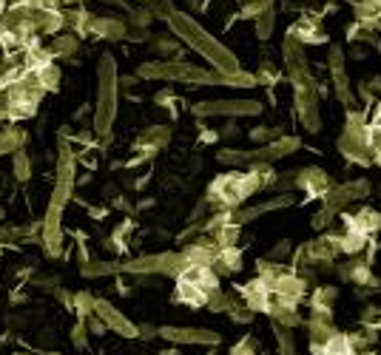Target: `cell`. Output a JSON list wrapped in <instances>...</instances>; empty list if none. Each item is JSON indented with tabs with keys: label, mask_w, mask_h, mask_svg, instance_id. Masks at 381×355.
<instances>
[{
	"label": "cell",
	"mask_w": 381,
	"mask_h": 355,
	"mask_svg": "<svg viewBox=\"0 0 381 355\" xmlns=\"http://www.w3.org/2000/svg\"><path fill=\"white\" fill-rule=\"evenodd\" d=\"M333 219H336V211H330V208H321V211L313 216V227H316V230H330Z\"/></svg>",
	"instance_id": "obj_41"
},
{
	"label": "cell",
	"mask_w": 381,
	"mask_h": 355,
	"mask_svg": "<svg viewBox=\"0 0 381 355\" xmlns=\"http://www.w3.org/2000/svg\"><path fill=\"white\" fill-rule=\"evenodd\" d=\"M356 355H373V352H367V349H364V352H356Z\"/></svg>",
	"instance_id": "obj_55"
},
{
	"label": "cell",
	"mask_w": 381,
	"mask_h": 355,
	"mask_svg": "<svg viewBox=\"0 0 381 355\" xmlns=\"http://www.w3.org/2000/svg\"><path fill=\"white\" fill-rule=\"evenodd\" d=\"M3 216H6V211H3V208H0V219H3Z\"/></svg>",
	"instance_id": "obj_54"
},
{
	"label": "cell",
	"mask_w": 381,
	"mask_h": 355,
	"mask_svg": "<svg viewBox=\"0 0 381 355\" xmlns=\"http://www.w3.org/2000/svg\"><path fill=\"white\" fill-rule=\"evenodd\" d=\"M85 327H89V333H92V336H103V333L108 330V327H105V321H103L97 313L85 318Z\"/></svg>",
	"instance_id": "obj_47"
},
{
	"label": "cell",
	"mask_w": 381,
	"mask_h": 355,
	"mask_svg": "<svg viewBox=\"0 0 381 355\" xmlns=\"http://www.w3.org/2000/svg\"><path fill=\"white\" fill-rule=\"evenodd\" d=\"M89 35L103 37V40H123L126 37V23L117 17H92Z\"/></svg>",
	"instance_id": "obj_20"
},
{
	"label": "cell",
	"mask_w": 381,
	"mask_h": 355,
	"mask_svg": "<svg viewBox=\"0 0 381 355\" xmlns=\"http://www.w3.org/2000/svg\"><path fill=\"white\" fill-rule=\"evenodd\" d=\"M222 165H248L251 162V151H219V157H217Z\"/></svg>",
	"instance_id": "obj_39"
},
{
	"label": "cell",
	"mask_w": 381,
	"mask_h": 355,
	"mask_svg": "<svg viewBox=\"0 0 381 355\" xmlns=\"http://www.w3.org/2000/svg\"><path fill=\"white\" fill-rule=\"evenodd\" d=\"M276 80H279V71H276L271 63H265V66L259 69V74H256V83H262L265 88H273V85H276Z\"/></svg>",
	"instance_id": "obj_40"
},
{
	"label": "cell",
	"mask_w": 381,
	"mask_h": 355,
	"mask_svg": "<svg viewBox=\"0 0 381 355\" xmlns=\"http://www.w3.org/2000/svg\"><path fill=\"white\" fill-rule=\"evenodd\" d=\"M347 63H344V49L339 46V43H333L330 46V51H328V69H330V80H333V88H336V94H339V100L347 105V111H350V105H353V94H350V77H347V69H344Z\"/></svg>",
	"instance_id": "obj_10"
},
{
	"label": "cell",
	"mask_w": 381,
	"mask_h": 355,
	"mask_svg": "<svg viewBox=\"0 0 381 355\" xmlns=\"http://www.w3.org/2000/svg\"><path fill=\"white\" fill-rule=\"evenodd\" d=\"M157 105H168V108H177V94H173V88H162V92L154 97Z\"/></svg>",
	"instance_id": "obj_48"
},
{
	"label": "cell",
	"mask_w": 381,
	"mask_h": 355,
	"mask_svg": "<svg viewBox=\"0 0 381 355\" xmlns=\"http://www.w3.org/2000/svg\"><path fill=\"white\" fill-rule=\"evenodd\" d=\"M313 355H356V349L350 347V338L344 333H333L328 341H310Z\"/></svg>",
	"instance_id": "obj_21"
},
{
	"label": "cell",
	"mask_w": 381,
	"mask_h": 355,
	"mask_svg": "<svg viewBox=\"0 0 381 355\" xmlns=\"http://www.w3.org/2000/svg\"><path fill=\"white\" fill-rule=\"evenodd\" d=\"M149 9H151V15L154 17H162V20H168L171 15H173V6H171V0H149Z\"/></svg>",
	"instance_id": "obj_42"
},
{
	"label": "cell",
	"mask_w": 381,
	"mask_h": 355,
	"mask_svg": "<svg viewBox=\"0 0 381 355\" xmlns=\"http://www.w3.org/2000/svg\"><path fill=\"white\" fill-rule=\"evenodd\" d=\"M77 37H57L54 40V46L49 49L51 51V57H54V60H71V57H74V51H77Z\"/></svg>",
	"instance_id": "obj_33"
},
{
	"label": "cell",
	"mask_w": 381,
	"mask_h": 355,
	"mask_svg": "<svg viewBox=\"0 0 381 355\" xmlns=\"http://www.w3.org/2000/svg\"><path fill=\"white\" fill-rule=\"evenodd\" d=\"M268 315H273V324H282V327H287V330L299 327V324L305 321V318L299 315V307H293V304H282V302H276V299H273V307H271V313H268Z\"/></svg>",
	"instance_id": "obj_23"
},
{
	"label": "cell",
	"mask_w": 381,
	"mask_h": 355,
	"mask_svg": "<svg viewBox=\"0 0 381 355\" xmlns=\"http://www.w3.org/2000/svg\"><path fill=\"white\" fill-rule=\"evenodd\" d=\"M239 293H242V302H245L248 310H253V313H271V307H273V287L265 279H259V276L251 279L248 284L239 287Z\"/></svg>",
	"instance_id": "obj_11"
},
{
	"label": "cell",
	"mask_w": 381,
	"mask_h": 355,
	"mask_svg": "<svg viewBox=\"0 0 381 355\" xmlns=\"http://www.w3.org/2000/svg\"><path fill=\"white\" fill-rule=\"evenodd\" d=\"M168 26H171V32L177 35L191 51H196L199 57H205V60L214 66V71H222V74L239 71L237 54H233L230 49H225L211 32H205V28L188 12H177V9H173V15L168 17Z\"/></svg>",
	"instance_id": "obj_1"
},
{
	"label": "cell",
	"mask_w": 381,
	"mask_h": 355,
	"mask_svg": "<svg viewBox=\"0 0 381 355\" xmlns=\"http://www.w3.org/2000/svg\"><path fill=\"white\" fill-rule=\"evenodd\" d=\"M160 338L168 344H191V347H217L219 333L202 327H160Z\"/></svg>",
	"instance_id": "obj_9"
},
{
	"label": "cell",
	"mask_w": 381,
	"mask_h": 355,
	"mask_svg": "<svg viewBox=\"0 0 381 355\" xmlns=\"http://www.w3.org/2000/svg\"><path fill=\"white\" fill-rule=\"evenodd\" d=\"M293 205V193H282V196H273L262 205H253V208H245V211H233V225H248L251 219L262 216V214H271V211H279V208H290Z\"/></svg>",
	"instance_id": "obj_17"
},
{
	"label": "cell",
	"mask_w": 381,
	"mask_h": 355,
	"mask_svg": "<svg viewBox=\"0 0 381 355\" xmlns=\"http://www.w3.org/2000/svg\"><path fill=\"white\" fill-rule=\"evenodd\" d=\"M273 336H276V341H279V352H282V355H299L296 341H293V336H290L287 327H282V324H273Z\"/></svg>",
	"instance_id": "obj_35"
},
{
	"label": "cell",
	"mask_w": 381,
	"mask_h": 355,
	"mask_svg": "<svg viewBox=\"0 0 381 355\" xmlns=\"http://www.w3.org/2000/svg\"><path fill=\"white\" fill-rule=\"evenodd\" d=\"M12 168H15V180L17 182L32 180V157L26 154V148H20V151L12 154Z\"/></svg>",
	"instance_id": "obj_28"
},
{
	"label": "cell",
	"mask_w": 381,
	"mask_h": 355,
	"mask_svg": "<svg viewBox=\"0 0 381 355\" xmlns=\"http://www.w3.org/2000/svg\"><path fill=\"white\" fill-rule=\"evenodd\" d=\"M139 336H142V338H154V336H160V327H151V324H142V327H139Z\"/></svg>",
	"instance_id": "obj_49"
},
{
	"label": "cell",
	"mask_w": 381,
	"mask_h": 355,
	"mask_svg": "<svg viewBox=\"0 0 381 355\" xmlns=\"http://www.w3.org/2000/svg\"><path fill=\"white\" fill-rule=\"evenodd\" d=\"M194 116H256L262 114L259 100H205L191 105Z\"/></svg>",
	"instance_id": "obj_4"
},
{
	"label": "cell",
	"mask_w": 381,
	"mask_h": 355,
	"mask_svg": "<svg viewBox=\"0 0 381 355\" xmlns=\"http://www.w3.org/2000/svg\"><path fill=\"white\" fill-rule=\"evenodd\" d=\"M373 185L367 180H350L344 185H333L325 196H321V208H330V211H341L347 202H362L364 196H370Z\"/></svg>",
	"instance_id": "obj_7"
},
{
	"label": "cell",
	"mask_w": 381,
	"mask_h": 355,
	"mask_svg": "<svg viewBox=\"0 0 381 355\" xmlns=\"http://www.w3.org/2000/svg\"><path fill=\"white\" fill-rule=\"evenodd\" d=\"M154 49L160 51V54H165V57H171V54H177V40H168V37H157L154 40Z\"/></svg>",
	"instance_id": "obj_46"
},
{
	"label": "cell",
	"mask_w": 381,
	"mask_h": 355,
	"mask_svg": "<svg viewBox=\"0 0 381 355\" xmlns=\"http://www.w3.org/2000/svg\"><path fill=\"white\" fill-rule=\"evenodd\" d=\"M336 299H339V290H336V287H319V290L310 293V310H316V313H330L333 304H336Z\"/></svg>",
	"instance_id": "obj_26"
},
{
	"label": "cell",
	"mask_w": 381,
	"mask_h": 355,
	"mask_svg": "<svg viewBox=\"0 0 381 355\" xmlns=\"http://www.w3.org/2000/svg\"><path fill=\"white\" fill-rule=\"evenodd\" d=\"M282 60H285V71H287L290 85L313 83L310 63H307V54H305V43H299L293 35H287L285 43H282Z\"/></svg>",
	"instance_id": "obj_5"
},
{
	"label": "cell",
	"mask_w": 381,
	"mask_h": 355,
	"mask_svg": "<svg viewBox=\"0 0 381 355\" xmlns=\"http://www.w3.org/2000/svg\"><path fill=\"white\" fill-rule=\"evenodd\" d=\"M168 142H171V128L168 125H151V128H145L137 137L134 148H137V154H142L145 159H151L157 151H162Z\"/></svg>",
	"instance_id": "obj_15"
},
{
	"label": "cell",
	"mask_w": 381,
	"mask_h": 355,
	"mask_svg": "<svg viewBox=\"0 0 381 355\" xmlns=\"http://www.w3.org/2000/svg\"><path fill=\"white\" fill-rule=\"evenodd\" d=\"M151 20H154L151 9H137V12H131V26H137V28H149Z\"/></svg>",
	"instance_id": "obj_44"
},
{
	"label": "cell",
	"mask_w": 381,
	"mask_h": 355,
	"mask_svg": "<svg viewBox=\"0 0 381 355\" xmlns=\"http://www.w3.org/2000/svg\"><path fill=\"white\" fill-rule=\"evenodd\" d=\"M233 304H237V302H233L228 293H222V290H214V293H211V299H208V304H205V307H208L211 313H228Z\"/></svg>",
	"instance_id": "obj_36"
},
{
	"label": "cell",
	"mask_w": 381,
	"mask_h": 355,
	"mask_svg": "<svg viewBox=\"0 0 381 355\" xmlns=\"http://www.w3.org/2000/svg\"><path fill=\"white\" fill-rule=\"evenodd\" d=\"M211 236H214V242L219 248H237V242H239V225H225V227L214 230Z\"/></svg>",
	"instance_id": "obj_34"
},
{
	"label": "cell",
	"mask_w": 381,
	"mask_h": 355,
	"mask_svg": "<svg viewBox=\"0 0 381 355\" xmlns=\"http://www.w3.org/2000/svg\"><path fill=\"white\" fill-rule=\"evenodd\" d=\"M60 219H63V208L60 205L49 202V211H46V219H43V253L49 259H60L63 256V227H60Z\"/></svg>",
	"instance_id": "obj_8"
},
{
	"label": "cell",
	"mask_w": 381,
	"mask_h": 355,
	"mask_svg": "<svg viewBox=\"0 0 381 355\" xmlns=\"http://www.w3.org/2000/svg\"><path fill=\"white\" fill-rule=\"evenodd\" d=\"M89 214H92L94 219H103V216H105V208H89Z\"/></svg>",
	"instance_id": "obj_50"
},
{
	"label": "cell",
	"mask_w": 381,
	"mask_h": 355,
	"mask_svg": "<svg viewBox=\"0 0 381 355\" xmlns=\"http://www.w3.org/2000/svg\"><path fill=\"white\" fill-rule=\"evenodd\" d=\"M17 355H40V349H32V352H17Z\"/></svg>",
	"instance_id": "obj_53"
},
{
	"label": "cell",
	"mask_w": 381,
	"mask_h": 355,
	"mask_svg": "<svg viewBox=\"0 0 381 355\" xmlns=\"http://www.w3.org/2000/svg\"><path fill=\"white\" fill-rule=\"evenodd\" d=\"M40 355H60V352H51V349H40Z\"/></svg>",
	"instance_id": "obj_52"
},
{
	"label": "cell",
	"mask_w": 381,
	"mask_h": 355,
	"mask_svg": "<svg viewBox=\"0 0 381 355\" xmlns=\"http://www.w3.org/2000/svg\"><path fill=\"white\" fill-rule=\"evenodd\" d=\"M23 145H26V131L23 128H15V125L0 128V157L20 151Z\"/></svg>",
	"instance_id": "obj_24"
},
{
	"label": "cell",
	"mask_w": 381,
	"mask_h": 355,
	"mask_svg": "<svg viewBox=\"0 0 381 355\" xmlns=\"http://www.w3.org/2000/svg\"><path fill=\"white\" fill-rule=\"evenodd\" d=\"M89 327H85V318H77V324L71 327V344H74V349H85L89 347Z\"/></svg>",
	"instance_id": "obj_37"
},
{
	"label": "cell",
	"mask_w": 381,
	"mask_h": 355,
	"mask_svg": "<svg viewBox=\"0 0 381 355\" xmlns=\"http://www.w3.org/2000/svg\"><path fill=\"white\" fill-rule=\"evenodd\" d=\"M214 273L219 276H237L239 270H242V253L237 250V248H219V253H217V259H214Z\"/></svg>",
	"instance_id": "obj_22"
},
{
	"label": "cell",
	"mask_w": 381,
	"mask_h": 355,
	"mask_svg": "<svg viewBox=\"0 0 381 355\" xmlns=\"http://www.w3.org/2000/svg\"><path fill=\"white\" fill-rule=\"evenodd\" d=\"M287 35H293L299 43H310V46H321V43H330L328 40V32L321 28V23L319 20H313V17H302V20H296L290 28H287Z\"/></svg>",
	"instance_id": "obj_16"
},
{
	"label": "cell",
	"mask_w": 381,
	"mask_h": 355,
	"mask_svg": "<svg viewBox=\"0 0 381 355\" xmlns=\"http://www.w3.org/2000/svg\"><path fill=\"white\" fill-rule=\"evenodd\" d=\"M253 20H256V35H259V40H268V37L273 35V26H276V12H273V6L262 9Z\"/></svg>",
	"instance_id": "obj_30"
},
{
	"label": "cell",
	"mask_w": 381,
	"mask_h": 355,
	"mask_svg": "<svg viewBox=\"0 0 381 355\" xmlns=\"http://www.w3.org/2000/svg\"><path fill=\"white\" fill-rule=\"evenodd\" d=\"M256 270H259V279H265L273 287L290 268H285V264H279V261H271V259H259L256 261Z\"/></svg>",
	"instance_id": "obj_27"
},
{
	"label": "cell",
	"mask_w": 381,
	"mask_h": 355,
	"mask_svg": "<svg viewBox=\"0 0 381 355\" xmlns=\"http://www.w3.org/2000/svg\"><path fill=\"white\" fill-rule=\"evenodd\" d=\"M94 313L105 321V327L108 330H114V333H120L123 338H139V327L137 324H131L128 318H123V313H117L114 307H111V302H105V299H97V304H94Z\"/></svg>",
	"instance_id": "obj_14"
},
{
	"label": "cell",
	"mask_w": 381,
	"mask_h": 355,
	"mask_svg": "<svg viewBox=\"0 0 381 355\" xmlns=\"http://www.w3.org/2000/svg\"><path fill=\"white\" fill-rule=\"evenodd\" d=\"M293 185H296L299 191H305L307 199H321L333 188L330 176L321 168H302V171H296V180H293Z\"/></svg>",
	"instance_id": "obj_12"
},
{
	"label": "cell",
	"mask_w": 381,
	"mask_h": 355,
	"mask_svg": "<svg viewBox=\"0 0 381 355\" xmlns=\"http://www.w3.org/2000/svg\"><path fill=\"white\" fill-rule=\"evenodd\" d=\"M228 315H230L233 324H251V321H253V310L239 307V304H233V307L228 310Z\"/></svg>",
	"instance_id": "obj_43"
},
{
	"label": "cell",
	"mask_w": 381,
	"mask_h": 355,
	"mask_svg": "<svg viewBox=\"0 0 381 355\" xmlns=\"http://www.w3.org/2000/svg\"><path fill=\"white\" fill-rule=\"evenodd\" d=\"M94 304H97V295L94 293H89V290H80V293H74V313H77V318H89V315H94Z\"/></svg>",
	"instance_id": "obj_29"
},
{
	"label": "cell",
	"mask_w": 381,
	"mask_h": 355,
	"mask_svg": "<svg viewBox=\"0 0 381 355\" xmlns=\"http://www.w3.org/2000/svg\"><path fill=\"white\" fill-rule=\"evenodd\" d=\"M344 230H356V233L367 236V239H373V236L381 230V214L373 208H362L353 216H344Z\"/></svg>",
	"instance_id": "obj_18"
},
{
	"label": "cell",
	"mask_w": 381,
	"mask_h": 355,
	"mask_svg": "<svg viewBox=\"0 0 381 355\" xmlns=\"http://www.w3.org/2000/svg\"><path fill=\"white\" fill-rule=\"evenodd\" d=\"M290 253H293L290 242H287V239H282V242H279V245H276V248H273V250H271L265 259H271V261H282V259H287Z\"/></svg>",
	"instance_id": "obj_45"
},
{
	"label": "cell",
	"mask_w": 381,
	"mask_h": 355,
	"mask_svg": "<svg viewBox=\"0 0 381 355\" xmlns=\"http://www.w3.org/2000/svg\"><path fill=\"white\" fill-rule=\"evenodd\" d=\"M302 148V139L299 137H290V134H282L279 139H273V142H268L265 148H259V151H251V162H273V159H282V157H287V154H293V151H299ZM248 162V165H251Z\"/></svg>",
	"instance_id": "obj_13"
},
{
	"label": "cell",
	"mask_w": 381,
	"mask_h": 355,
	"mask_svg": "<svg viewBox=\"0 0 381 355\" xmlns=\"http://www.w3.org/2000/svg\"><path fill=\"white\" fill-rule=\"evenodd\" d=\"M211 299V293H205L202 287L191 284V282H183L177 279V290H173V302L177 304H185V307H205Z\"/></svg>",
	"instance_id": "obj_19"
},
{
	"label": "cell",
	"mask_w": 381,
	"mask_h": 355,
	"mask_svg": "<svg viewBox=\"0 0 381 355\" xmlns=\"http://www.w3.org/2000/svg\"><path fill=\"white\" fill-rule=\"evenodd\" d=\"M139 3H149V0H139Z\"/></svg>",
	"instance_id": "obj_56"
},
{
	"label": "cell",
	"mask_w": 381,
	"mask_h": 355,
	"mask_svg": "<svg viewBox=\"0 0 381 355\" xmlns=\"http://www.w3.org/2000/svg\"><path fill=\"white\" fill-rule=\"evenodd\" d=\"M367 236H362V233H356V230H344L341 233V253H347V256H359V250L362 248H367Z\"/></svg>",
	"instance_id": "obj_31"
},
{
	"label": "cell",
	"mask_w": 381,
	"mask_h": 355,
	"mask_svg": "<svg viewBox=\"0 0 381 355\" xmlns=\"http://www.w3.org/2000/svg\"><path fill=\"white\" fill-rule=\"evenodd\" d=\"M117 97H120V74L111 51L100 54L97 63V100H94V134L108 139L117 120Z\"/></svg>",
	"instance_id": "obj_2"
},
{
	"label": "cell",
	"mask_w": 381,
	"mask_h": 355,
	"mask_svg": "<svg viewBox=\"0 0 381 355\" xmlns=\"http://www.w3.org/2000/svg\"><path fill=\"white\" fill-rule=\"evenodd\" d=\"M80 273L85 279H100V276H114V273H123V261H85Z\"/></svg>",
	"instance_id": "obj_25"
},
{
	"label": "cell",
	"mask_w": 381,
	"mask_h": 355,
	"mask_svg": "<svg viewBox=\"0 0 381 355\" xmlns=\"http://www.w3.org/2000/svg\"><path fill=\"white\" fill-rule=\"evenodd\" d=\"M188 268V261L183 256V250H165V253H151V256H137L131 261H123V273H131V276H171L177 279L183 270Z\"/></svg>",
	"instance_id": "obj_3"
},
{
	"label": "cell",
	"mask_w": 381,
	"mask_h": 355,
	"mask_svg": "<svg viewBox=\"0 0 381 355\" xmlns=\"http://www.w3.org/2000/svg\"><path fill=\"white\" fill-rule=\"evenodd\" d=\"M35 77H37L43 92H57V83H60V69H57L54 63H46L43 69L35 71Z\"/></svg>",
	"instance_id": "obj_32"
},
{
	"label": "cell",
	"mask_w": 381,
	"mask_h": 355,
	"mask_svg": "<svg viewBox=\"0 0 381 355\" xmlns=\"http://www.w3.org/2000/svg\"><path fill=\"white\" fill-rule=\"evenodd\" d=\"M293 103H296V114L299 123L305 125V131L316 134L321 128V116H319V85L305 83V85H293Z\"/></svg>",
	"instance_id": "obj_6"
},
{
	"label": "cell",
	"mask_w": 381,
	"mask_h": 355,
	"mask_svg": "<svg viewBox=\"0 0 381 355\" xmlns=\"http://www.w3.org/2000/svg\"><path fill=\"white\" fill-rule=\"evenodd\" d=\"M160 355H180V349H162Z\"/></svg>",
	"instance_id": "obj_51"
},
{
	"label": "cell",
	"mask_w": 381,
	"mask_h": 355,
	"mask_svg": "<svg viewBox=\"0 0 381 355\" xmlns=\"http://www.w3.org/2000/svg\"><path fill=\"white\" fill-rule=\"evenodd\" d=\"M256 352H259V341L253 336H242L230 347V355H256Z\"/></svg>",
	"instance_id": "obj_38"
},
{
	"label": "cell",
	"mask_w": 381,
	"mask_h": 355,
	"mask_svg": "<svg viewBox=\"0 0 381 355\" xmlns=\"http://www.w3.org/2000/svg\"><path fill=\"white\" fill-rule=\"evenodd\" d=\"M378 51H381V43H378Z\"/></svg>",
	"instance_id": "obj_57"
}]
</instances>
